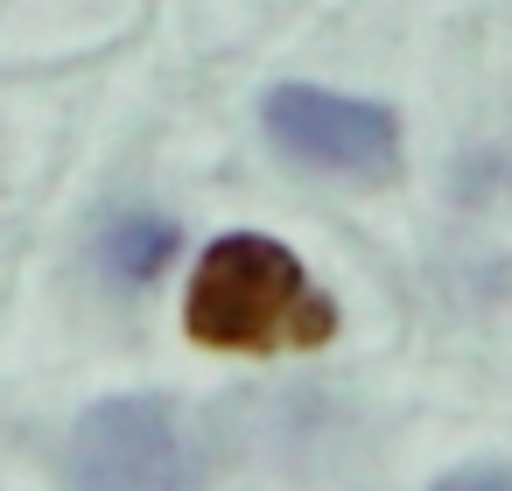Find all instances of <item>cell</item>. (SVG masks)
<instances>
[{
	"label": "cell",
	"instance_id": "cell-1",
	"mask_svg": "<svg viewBox=\"0 0 512 491\" xmlns=\"http://www.w3.org/2000/svg\"><path fill=\"white\" fill-rule=\"evenodd\" d=\"M183 330L211 351H316L337 337V302L309 281V267L267 232H225L190 274Z\"/></svg>",
	"mask_w": 512,
	"mask_h": 491
},
{
	"label": "cell",
	"instance_id": "cell-2",
	"mask_svg": "<svg viewBox=\"0 0 512 491\" xmlns=\"http://www.w3.org/2000/svg\"><path fill=\"white\" fill-rule=\"evenodd\" d=\"M71 491H204L197 449L169 400L113 393L78 414L71 428Z\"/></svg>",
	"mask_w": 512,
	"mask_h": 491
},
{
	"label": "cell",
	"instance_id": "cell-3",
	"mask_svg": "<svg viewBox=\"0 0 512 491\" xmlns=\"http://www.w3.org/2000/svg\"><path fill=\"white\" fill-rule=\"evenodd\" d=\"M260 120H267V141L302 169L386 176L400 162V120L379 99H351L323 85H274L260 99Z\"/></svg>",
	"mask_w": 512,
	"mask_h": 491
},
{
	"label": "cell",
	"instance_id": "cell-4",
	"mask_svg": "<svg viewBox=\"0 0 512 491\" xmlns=\"http://www.w3.org/2000/svg\"><path fill=\"white\" fill-rule=\"evenodd\" d=\"M176 246H183L176 218H162V211H113L99 225V239H92V260H99V274L113 288H148L176 260Z\"/></svg>",
	"mask_w": 512,
	"mask_h": 491
},
{
	"label": "cell",
	"instance_id": "cell-5",
	"mask_svg": "<svg viewBox=\"0 0 512 491\" xmlns=\"http://www.w3.org/2000/svg\"><path fill=\"white\" fill-rule=\"evenodd\" d=\"M428 491H512V470L505 463H463V470L435 477Z\"/></svg>",
	"mask_w": 512,
	"mask_h": 491
}]
</instances>
